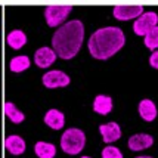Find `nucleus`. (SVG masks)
<instances>
[{"label":"nucleus","mask_w":158,"mask_h":158,"mask_svg":"<svg viewBox=\"0 0 158 158\" xmlns=\"http://www.w3.org/2000/svg\"><path fill=\"white\" fill-rule=\"evenodd\" d=\"M43 84L48 87V89H56V87H65L69 84V77L62 73L59 69H52L46 73L43 76Z\"/></svg>","instance_id":"6"},{"label":"nucleus","mask_w":158,"mask_h":158,"mask_svg":"<svg viewBox=\"0 0 158 158\" xmlns=\"http://www.w3.org/2000/svg\"><path fill=\"white\" fill-rule=\"evenodd\" d=\"M71 6H48L44 9V18L49 27H58L67 19V16L71 14Z\"/></svg>","instance_id":"4"},{"label":"nucleus","mask_w":158,"mask_h":158,"mask_svg":"<svg viewBox=\"0 0 158 158\" xmlns=\"http://www.w3.org/2000/svg\"><path fill=\"white\" fill-rule=\"evenodd\" d=\"M3 110H5V114H6V117L15 124H19L22 123L24 120H25V115L21 112L16 106H15L12 102H5L3 105Z\"/></svg>","instance_id":"16"},{"label":"nucleus","mask_w":158,"mask_h":158,"mask_svg":"<svg viewBox=\"0 0 158 158\" xmlns=\"http://www.w3.org/2000/svg\"><path fill=\"white\" fill-rule=\"evenodd\" d=\"M149 64H151V67H154V68L158 69V50L157 52H154L151 55V58H149Z\"/></svg>","instance_id":"21"},{"label":"nucleus","mask_w":158,"mask_h":158,"mask_svg":"<svg viewBox=\"0 0 158 158\" xmlns=\"http://www.w3.org/2000/svg\"><path fill=\"white\" fill-rule=\"evenodd\" d=\"M136 158H152V157H136Z\"/></svg>","instance_id":"22"},{"label":"nucleus","mask_w":158,"mask_h":158,"mask_svg":"<svg viewBox=\"0 0 158 158\" xmlns=\"http://www.w3.org/2000/svg\"><path fill=\"white\" fill-rule=\"evenodd\" d=\"M84 39V25L81 21L74 19L58 28L52 37V46L56 55L62 59H71L78 53Z\"/></svg>","instance_id":"1"},{"label":"nucleus","mask_w":158,"mask_h":158,"mask_svg":"<svg viewBox=\"0 0 158 158\" xmlns=\"http://www.w3.org/2000/svg\"><path fill=\"white\" fill-rule=\"evenodd\" d=\"M93 110L96 111L98 114H101V115L110 114L111 110H112V99L110 96H105V95H99V96L95 98Z\"/></svg>","instance_id":"14"},{"label":"nucleus","mask_w":158,"mask_h":158,"mask_svg":"<svg viewBox=\"0 0 158 158\" xmlns=\"http://www.w3.org/2000/svg\"><path fill=\"white\" fill-rule=\"evenodd\" d=\"M44 123L48 124L50 129L59 130V129L64 127V124H65V117H64V114H62L61 111L50 110V111H48V114L44 115Z\"/></svg>","instance_id":"11"},{"label":"nucleus","mask_w":158,"mask_h":158,"mask_svg":"<svg viewBox=\"0 0 158 158\" xmlns=\"http://www.w3.org/2000/svg\"><path fill=\"white\" fill-rule=\"evenodd\" d=\"M154 143V139L152 136L146 135V133H139V135H135L129 139V148L131 151H142V149H146L149 148L151 145Z\"/></svg>","instance_id":"10"},{"label":"nucleus","mask_w":158,"mask_h":158,"mask_svg":"<svg viewBox=\"0 0 158 158\" xmlns=\"http://www.w3.org/2000/svg\"><path fill=\"white\" fill-rule=\"evenodd\" d=\"M27 43V35L21 30H14L12 33L7 34V44L12 49H21Z\"/></svg>","instance_id":"17"},{"label":"nucleus","mask_w":158,"mask_h":158,"mask_svg":"<svg viewBox=\"0 0 158 158\" xmlns=\"http://www.w3.org/2000/svg\"><path fill=\"white\" fill-rule=\"evenodd\" d=\"M102 158H123V154L115 146H106L102 151Z\"/></svg>","instance_id":"20"},{"label":"nucleus","mask_w":158,"mask_h":158,"mask_svg":"<svg viewBox=\"0 0 158 158\" xmlns=\"http://www.w3.org/2000/svg\"><path fill=\"white\" fill-rule=\"evenodd\" d=\"M139 114L145 121H154L157 117V106L149 99H143L139 103Z\"/></svg>","instance_id":"13"},{"label":"nucleus","mask_w":158,"mask_h":158,"mask_svg":"<svg viewBox=\"0 0 158 158\" xmlns=\"http://www.w3.org/2000/svg\"><path fill=\"white\" fill-rule=\"evenodd\" d=\"M86 145V136L80 129H68L61 138V148L69 155H76Z\"/></svg>","instance_id":"3"},{"label":"nucleus","mask_w":158,"mask_h":158,"mask_svg":"<svg viewBox=\"0 0 158 158\" xmlns=\"http://www.w3.org/2000/svg\"><path fill=\"white\" fill-rule=\"evenodd\" d=\"M81 158H90V157H81Z\"/></svg>","instance_id":"23"},{"label":"nucleus","mask_w":158,"mask_h":158,"mask_svg":"<svg viewBox=\"0 0 158 158\" xmlns=\"http://www.w3.org/2000/svg\"><path fill=\"white\" fill-rule=\"evenodd\" d=\"M158 24V15L155 12H145L139 16L133 24V30L138 35H146L152 28H155Z\"/></svg>","instance_id":"5"},{"label":"nucleus","mask_w":158,"mask_h":158,"mask_svg":"<svg viewBox=\"0 0 158 158\" xmlns=\"http://www.w3.org/2000/svg\"><path fill=\"white\" fill-rule=\"evenodd\" d=\"M56 59V53L50 48H40L34 55V61L40 68H48L50 67Z\"/></svg>","instance_id":"8"},{"label":"nucleus","mask_w":158,"mask_h":158,"mask_svg":"<svg viewBox=\"0 0 158 158\" xmlns=\"http://www.w3.org/2000/svg\"><path fill=\"white\" fill-rule=\"evenodd\" d=\"M9 67H10V71H14V73H22L30 68V58L28 56H15L12 58Z\"/></svg>","instance_id":"18"},{"label":"nucleus","mask_w":158,"mask_h":158,"mask_svg":"<svg viewBox=\"0 0 158 158\" xmlns=\"http://www.w3.org/2000/svg\"><path fill=\"white\" fill-rule=\"evenodd\" d=\"M114 16L120 21H127L133 18H139L143 14L142 5H118L112 9Z\"/></svg>","instance_id":"7"},{"label":"nucleus","mask_w":158,"mask_h":158,"mask_svg":"<svg viewBox=\"0 0 158 158\" xmlns=\"http://www.w3.org/2000/svg\"><path fill=\"white\" fill-rule=\"evenodd\" d=\"M5 146H6V149L12 155H21V154H24V151H25V142H24V139L16 136V135H12V136L6 138Z\"/></svg>","instance_id":"12"},{"label":"nucleus","mask_w":158,"mask_h":158,"mask_svg":"<svg viewBox=\"0 0 158 158\" xmlns=\"http://www.w3.org/2000/svg\"><path fill=\"white\" fill-rule=\"evenodd\" d=\"M145 46L151 50L158 48V27L152 28L151 31L145 35Z\"/></svg>","instance_id":"19"},{"label":"nucleus","mask_w":158,"mask_h":158,"mask_svg":"<svg viewBox=\"0 0 158 158\" xmlns=\"http://www.w3.org/2000/svg\"><path fill=\"white\" fill-rule=\"evenodd\" d=\"M34 152L39 158H53L56 154L55 145L48 142H37L34 146Z\"/></svg>","instance_id":"15"},{"label":"nucleus","mask_w":158,"mask_h":158,"mask_svg":"<svg viewBox=\"0 0 158 158\" xmlns=\"http://www.w3.org/2000/svg\"><path fill=\"white\" fill-rule=\"evenodd\" d=\"M99 131L102 135L103 142L105 143H111V142H115L117 139H120L121 136V129L117 123H108L103 124V126H99Z\"/></svg>","instance_id":"9"},{"label":"nucleus","mask_w":158,"mask_h":158,"mask_svg":"<svg viewBox=\"0 0 158 158\" xmlns=\"http://www.w3.org/2000/svg\"><path fill=\"white\" fill-rule=\"evenodd\" d=\"M126 43V35L117 27L99 28L90 35L89 52L96 59H108L115 55Z\"/></svg>","instance_id":"2"}]
</instances>
